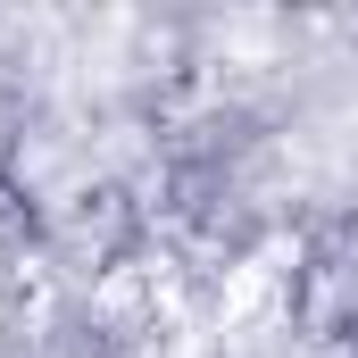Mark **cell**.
I'll use <instances>...</instances> for the list:
<instances>
[]
</instances>
